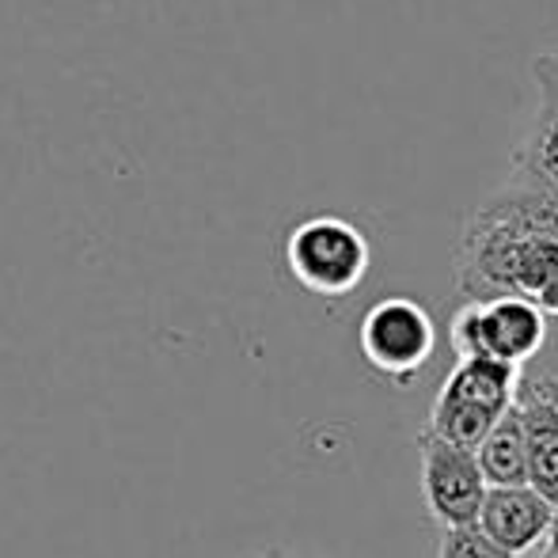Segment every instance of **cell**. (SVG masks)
Here are the masks:
<instances>
[{
  "label": "cell",
  "instance_id": "6da1fadb",
  "mask_svg": "<svg viewBox=\"0 0 558 558\" xmlns=\"http://www.w3.org/2000/svg\"><path fill=\"white\" fill-rule=\"evenodd\" d=\"M558 274V240L529 235L494 221L486 214H471L456 247V289L463 301H494V296H529Z\"/></svg>",
  "mask_w": 558,
  "mask_h": 558
},
{
  "label": "cell",
  "instance_id": "7a4b0ae2",
  "mask_svg": "<svg viewBox=\"0 0 558 558\" xmlns=\"http://www.w3.org/2000/svg\"><path fill=\"white\" fill-rule=\"evenodd\" d=\"M517 396H521V368L486 357L456 361L437 391L426 429L468 452H478V445L490 437Z\"/></svg>",
  "mask_w": 558,
  "mask_h": 558
},
{
  "label": "cell",
  "instance_id": "3957f363",
  "mask_svg": "<svg viewBox=\"0 0 558 558\" xmlns=\"http://www.w3.org/2000/svg\"><path fill=\"white\" fill-rule=\"evenodd\" d=\"M286 266L301 289L335 301L361 289L373 266V247L353 221L319 214L286 235Z\"/></svg>",
  "mask_w": 558,
  "mask_h": 558
},
{
  "label": "cell",
  "instance_id": "277c9868",
  "mask_svg": "<svg viewBox=\"0 0 558 558\" xmlns=\"http://www.w3.org/2000/svg\"><path fill=\"white\" fill-rule=\"evenodd\" d=\"M448 342L456 361L486 357L521 368L547 345V316L529 296L463 301L448 327Z\"/></svg>",
  "mask_w": 558,
  "mask_h": 558
},
{
  "label": "cell",
  "instance_id": "5b68a950",
  "mask_svg": "<svg viewBox=\"0 0 558 558\" xmlns=\"http://www.w3.org/2000/svg\"><path fill=\"white\" fill-rule=\"evenodd\" d=\"M361 357L380 380L411 384L437 345V324L411 296H384L361 319Z\"/></svg>",
  "mask_w": 558,
  "mask_h": 558
},
{
  "label": "cell",
  "instance_id": "8992f818",
  "mask_svg": "<svg viewBox=\"0 0 558 558\" xmlns=\"http://www.w3.org/2000/svg\"><path fill=\"white\" fill-rule=\"evenodd\" d=\"M418 452L422 498H426L429 517L441 529H475L486 490H490L483 468H478V456L437 437L434 429H422L418 434Z\"/></svg>",
  "mask_w": 558,
  "mask_h": 558
},
{
  "label": "cell",
  "instance_id": "52a82bcc",
  "mask_svg": "<svg viewBox=\"0 0 558 558\" xmlns=\"http://www.w3.org/2000/svg\"><path fill=\"white\" fill-rule=\"evenodd\" d=\"M555 521V506L532 486H490L475 529L490 536L501 551L529 555L547 539Z\"/></svg>",
  "mask_w": 558,
  "mask_h": 558
},
{
  "label": "cell",
  "instance_id": "ba28073f",
  "mask_svg": "<svg viewBox=\"0 0 558 558\" xmlns=\"http://www.w3.org/2000/svg\"><path fill=\"white\" fill-rule=\"evenodd\" d=\"M539 84V104L513 153V171L536 183L558 186V50H544L532 61Z\"/></svg>",
  "mask_w": 558,
  "mask_h": 558
},
{
  "label": "cell",
  "instance_id": "9c48e42d",
  "mask_svg": "<svg viewBox=\"0 0 558 558\" xmlns=\"http://www.w3.org/2000/svg\"><path fill=\"white\" fill-rule=\"evenodd\" d=\"M517 407H521V418H524L529 486L536 494H544L558 509V407L532 396L524 384H521V396H517Z\"/></svg>",
  "mask_w": 558,
  "mask_h": 558
},
{
  "label": "cell",
  "instance_id": "30bf717a",
  "mask_svg": "<svg viewBox=\"0 0 558 558\" xmlns=\"http://www.w3.org/2000/svg\"><path fill=\"white\" fill-rule=\"evenodd\" d=\"M478 468L490 486H529V448H524V418L521 407H509L501 422L478 445Z\"/></svg>",
  "mask_w": 558,
  "mask_h": 558
},
{
  "label": "cell",
  "instance_id": "8fae6325",
  "mask_svg": "<svg viewBox=\"0 0 558 558\" xmlns=\"http://www.w3.org/2000/svg\"><path fill=\"white\" fill-rule=\"evenodd\" d=\"M437 558H517L501 551L490 536L478 529H441V544H437Z\"/></svg>",
  "mask_w": 558,
  "mask_h": 558
},
{
  "label": "cell",
  "instance_id": "7c38bea8",
  "mask_svg": "<svg viewBox=\"0 0 558 558\" xmlns=\"http://www.w3.org/2000/svg\"><path fill=\"white\" fill-rule=\"evenodd\" d=\"M524 388L532 391V396L547 399L551 407H558V376L555 373H544V376H529V380H521Z\"/></svg>",
  "mask_w": 558,
  "mask_h": 558
},
{
  "label": "cell",
  "instance_id": "4fadbf2b",
  "mask_svg": "<svg viewBox=\"0 0 558 558\" xmlns=\"http://www.w3.org/2000/svg\"><path fill=\"white\" fill-rule=\"evenodd\" d=\"M536 304H539V308H544V316H547V319H551V316L558 319V274H555L551 281H547L544 289H539Z\"/></svg>",
  "mask_w": 558,
  "mask_h": 558
},
{
  "label": "cell",
  "instance_id": "5bb4252c",
  "mask_svg": "<svg viewBox=\"0 0 558 558\" xmlns=\"http://www.w3.org/2000/svg\"><path fill=\"white\" fill-rule=\"evenodd\" d=\"M547 555H551V558H558V509H555L551 532H547Z\"/></svg>",
  "mask_w": 558,
  "mask_h": 558
},
{
  "label": "cell",
  "instance_id": "9a60e30c",
  "mask_svg": "<svg viewBox=\"0 0 558 558\" xmlns=\"http://www.w3.org/2000/svg\"><path fill=\"white\" fill-rule=\"evenodd\" d=\"M266 558H296V555H289V551H266Z\"/></svg>",
  "mask_w": 558,
  "mask_h": 558
},
{
  "label": "cell",
  "instance_id": "2e32d148",
  "mask_svg": "<svg viewBox=\"0 0 558 558\" xmlns=\"http://www.w3.org/2000/svg\"><path fill=\"white\" fill-rule=\"evenodd\" d=\"M536 558H551V555H547V551H544V555H536Z\"/></svg>",
  "mask_w": 558,
  "mask_h": 558
},
{
  "label": "cell",
  "instance_id": "e0dca14e",
  "mask_svg": "<svg viewBox=\"0 0 558 558\" xmlns=\"http://www.w3.org/2000/svg\"><path fill=\"white\" fill-rule=\"evenodd\" d=\"M258 558H266V555H258Z\"/></svg>",
  "mask_w": 558,
  "mask_h": 558
}]
</instances>
